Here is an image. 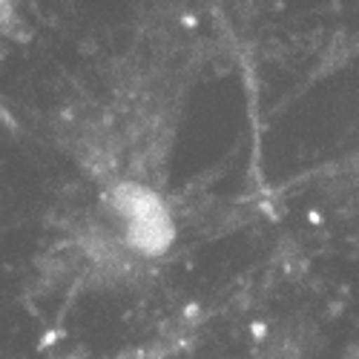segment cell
I'll list each match as a JSON object with an SVG mask.
<instances>
[{
  "mask_svg": "<svg viewBox=\"0 0 359 359\" xmlns=\"http://www.w3.org/2000/svg\"><path fill=\"white\" fill-rule=\"evenodd\" d=\"M15 23H18V18H15L12 6L0 4V43H4L6 38H12V32H15Z\"/></svg>",
  "mask_w": 359,
  "mask_h": 359,
  "instance_id": "1",
  "label": "cell"
}]
</instances>
